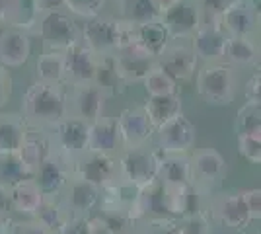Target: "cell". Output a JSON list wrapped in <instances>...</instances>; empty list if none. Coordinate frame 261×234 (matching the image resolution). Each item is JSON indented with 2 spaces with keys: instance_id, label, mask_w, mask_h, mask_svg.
Instances as JSON below:
<instances>
[{
  "instance_id": "6da1fadb",
  "label": "cell",
  "mask_w": 261,
  "mask_h": 234,
  "mask_svg": "<svg viewBox=\"0 0 261 234\" xmlns=\"http://www.w3.org/2000/svg\"><path fill=\"white\" fill-rule=\"evenodd\" d=\"M22 112L25 125L49 131L68 115L65 90L61 88V84L35 82L23 96Z\"/></svg>"
},
{
  "instance_id": "7a4b0ae2",
  "label": "cell",
  "mask_w": 261,
  "mask_h": 234,
  "mask_svg": "<svg viewBox=\"0 0 261 234\" xmlns=\"http://www.w3.org/2000/svg\"><path fill=\"white\" fill-rule=\"evenodd\" d=\"M195 86L199 98L208 106H230L238 90L236 68L224 61L203 63L197 70Z\"/></svg>"
},
{
  "instance_id": "3957f363",
  "label": "cell",
  "mask_w": 261,
  "mask_h": 234,
  "mask_svg": "<svg viewBox=\"0 0 261 234\" xmlns=\"http://www.w3.org/2000/svg\"><path fill=\"white\" fill-rule=\"evenodd\" d=\"M158 168L160 156L146 145L125 148L117 162V179L135 190L148 188L158 181Z\"/></svg>"
},
{
  "instance_id": "277c9868",
  "label": "cell",
  "mask_w": 261,
  "mask_h": 234,
  "mask_svg": "<svg viewBox=\"0 0 261 234\" xmlns=\"http://www.w3.org/2000/svg\"><path fill=\"white\" fill-rule=\"evenodd\" d=\"M33 30L43 41L45 51L65 53L80 41V28L66 10L41 12Z\"/></svg>"
},
{
  "instance_id": "5b68a950",
  "label": "cell",
  "mask_w": 261,
  "mask_h": 234,
  "mask_svg": "<svg viewBox=\"0 0 261 234\" xmlns=\"http://www.w3.org/2000/svg\"><path fill=\"white\" fill-rule=\"evenodd\" d=\"M123 18L109 14H98L84 20L80 28V41L88 45L96 55H111L123 43Z\"/></svg>"
},
{
  "instance_id": "8992f818",
  "label": "cell",
  "mask_w": 261,
  "mask_h": 234,
  "mask_svg": "<svg viewBox=\"0 0 261 234\" xmlns=\"http://www.w3.org/2000/svg\"><path fill=\"white\" fill-rule=\"evenodd\" d=\"M49 135H51L49 141L51 148L72 162L88 150L90 123L82 121L74 115H66L65 119H61L55 127L49 129Z\"/></svg>"
},
{
  "instance_id": "52a82bcc",
  "label": "cell",
  "mask_w": 261,
  "mask_h": 234,
  "mask_svg": "<svg viewBox=\"0 0 261 234\" xmlns=\"http://www.w3.org/2000/svg\"><path fill=\"white\" fill-rule=\"evenodd\" d=\"M228 34L222 30L218 18L203 16V22L197 28L191 37V49L195 53L199 63H218L224 59V47H226Z\"/></svg>"
},
{
  "instance_id": "ba28073f",
  "label": "cell",
  "mask_w": 261,
  "mask_h": 234,
  "mask_svg": "<svg viewBox=\"0 0 261 234\" xmlns=\"http://www.w3.org/2000/svg\"><path fill=\"white\" fill-rule=\"evenodd\" d=\"M72 168H74L72 176L84 179L99 190L117 181V162L113 160V156L106 152L86 150L76 160H72Z\"/></svg>"
},
{
  "instance_id": "9c48e42d",
  "label": "cell",
  "mask_w": 261,
  "mask_h": 234,
  "mask_svg": "<svg viewBox=\"0 0 261 234\" xmlns=\"http://www.w3.org/2000/svg\"><path fill=\"white\" fill-rule=\"evenodd\" d=\"M154 133L158 148L164 154H187L189 148L195 145V125L184 113H177L172 119L158 125Z\"/></svg>"
},
{
  "instance_id": "30bf717a",
  "label": "cell",
  "mask_w": 261,
  "mask_h": 234,
  "mask_svg": "<svg viewBox=\"0 0 261 234\" xmlns=\"http://www.w3.org/2000/svg\"><path fill=\"white\" fill-rule=\"evenodd\" d=\"M160 22L172 39H189L203 22V12L195 0H175L160 14Z\"/></svg>"
},
{
  "instance_id": "8fae6325",
  "label": "cell",
  "mask_w": 261,
  "mask_h": 234,
  "mask_svg": "<svg viewBox=\"0 0 261 234\" xmlns=\"http://www.w3.org/2000/svg\"><path fill=\"white\" fill-rule=\"evenodd\" d=\"M108 94L99 88L96 82L86 84H74L70 86V94L66 96L68 115H74L86 123L96 121L103 115Z\"/></svg>"
},
{
  "instance_id": "7c38bea8",
  "label": "cell",
  "mask_w": 261,
  "mask_h": 234,
  "mask_svg": "<svg viewBox=\"0 0 261 234\" xmlns=\"http://www.w3.org/2000/svg\"><path fill=\"white\" fill-rule=\"evenodd\" d=\"M72 162L66 156L59 154L57 150H49V154L39 162V166L35 168L32 178L39 186V190L43 191V195H57L65 190L66 181L70 179L72 172Z\"/></svg>"
},
{
  "instance_id": "4fadbf2b",
  "label": "cell",
  "mask_w": 261,
  "mask_h": 234,
  "mask_svg": "<svg viewBox=\"0 0 261 234\" xmlns=\"http://www.w3.org/2000/svg\"><path fill=\"white\" fill-rule=\"evenodd\" d=\"M197 57L191 45L184 43V39H172L162 49V53L156 57V65L168 72L175 82H185L195 74Z\"/></svg>"
},
{
  "instance_id": "5bb4252c",
  "label": "cell",
  "mask_w": 261,
  "mask_h": 234,
  "mask_svg": "<svg viewBox=\"0 0 261 234\" xmlns=\"http://www.w3.org/2000/svg\"><path fill=\"white\" fill-rule=\"evenodd\" d=\"M113 55V63L117 68V74L125 84H137L142 82L144 76L156 67V57L146 53L142 47L137 43L125 45L117 49Z\"/></svg>"
},
{
  "instance_id": "9a60e30c",
  "label": "cell",
  "mask_w": 261,
  "mask_h": 234,
  "mask_svg": "<svg viewBox=\"0 0 261 234\" xmlns=\"http://www.w3.org/2000/svg\"><path fill=\"white\" fill-rule=\"evenodd\" d=\"M218 22L228 35L255 37L259 32V6L253 0H234L218 16Z\"/></svg>"
},
{
  "instance_id": "2e32d148",
  "label": "cell",
  "mask_w": 261,
  "mask_h": 234,
  "mask_svg": "<svg viewBox=\"0 0 261 234\" xmlns=\"http://www.w3.org/2000/svg\"><path fill=\"white\" fill-rule=\"evenodd\" d=\"M117 127H119L123 148H135V146L146 145L154 135V129H156L142 106L125 110L117 117Z\"/></svg>"
},
{
  "instance_id": "e0dca14e",
  "label": "cell",
  "mask_w": 261,
  "mask_h": 234,
  "mask_svg": "<svg viewBox=\"0 0 261 234\" xmlns=\"http://www.w3.org/2000/svg\"><path fill=\"white\" fill-rule=\"evenodd\" d=\"M98 57L88 45L82 41L74 43L68 51H65V65H66V76L65 82L68 86L74 84H86L94 82L96 68H98Z\"/></svg>"
},
{
  "instance_id": "ac0fdd59",
  "label": "cell",
  "mask_w": 261,
  "mask_h": 234,
  "mask_svg": "<svg viewBox=\"0 0 261 234\" xmlns=\"http://www.w3.org/2000/svg\"><path fill=\"white\" fill-rule=\"evenodd\" d=\"M63 191H65V195H63L61 203L65 205L68 217H88L90 211L101 199V190L99 188L76 178V176H70Z\"/></svg>"
},
{
  "instance_id": "d6986e66",
  "label": "cell",
  "mask_w": 261,
  "mask_h": 234,
  "mask_svg": "<svg viewBox=\"0 0 261 234\" xmlns=\"http://www.w3.org/2000/svg\"><path fill=\"white\" fill-rule=\"evenodd\" d=\"M30 55H32L30 32L18 30V28H4L0 32V65L2 67H23Z\"/></svg>"
},
{
  "instance_id": "ffe728a7",
  "label": "cell",
  "mask_w": 261,
  "mask_h": 234,
  "mask_svg": "<svg viewBox=\"0 0 261 234\" xmlns=\"http://www.w3.org/2000/svg\"><path fill=\"white\" fill-rule=\"evenodd\" d=\"M226 172V162L220 152L205 148L189 158V184L193 186H211L217 184Z\"/></svg>"
},
{
  "instance_id": "44dd1931",
  "label": "cell",
  "mask_w": 261,
  "mask_h": 234,
  "mask_svg": "<svg viewBox=\"0 0 261 234\" xmlns=\"http://www.w3.org/2000/svg\"><path fill=\"white\" fill-rule=\"evenodd\" d=\"M193 184H162L160 181V201L166 217L179 219L193 211Z\"/></svg>"
},
{
  "instance_id": "7402d4cb",
  "label": "cell",
  "mask_w": 261,
  "mask_h": 234,
  "mask_svg": "<svg viewBox=\"0 0 261 234\" xmlns=\"http://www.w3.org/2000/svg\"><path fill=\"white\" fill-rule=\"evenodd\" d=\"M121 146V135L117 127V119L111 117H98L90 123V139H88V150L113 154Z\"/></svg>"
},
{
  "instance_id": "603a6c76",
  "label": "cell",
  "mask_w": 261,
  "mask_h": 234,
  "mask_svg": "<svg viewBox=\"0 0 261 234\" xmlns=\"http://www.w3.org/2000/svg\"><path fill=\"white\" fill-rule=\"evenodd\" d=\"M222 61L234 68L253 67L259 63V43L248 35H228Z\"/></svg>"
},
{
  "instance_id": "cb8c5ba5",
  "label": "cell",
  "mask_w": 261,
  "mask_h": 234,
  "mask_svg": "<svg viewBox=\"0 0 261 234\" xmlns=\"http://www.w3.org/2000/svg\"><path fill=\"white\" fill-rule=\"evenodd\" d=\"M39 14L41 10L37 0H4V12L0 23H6L8 28L33 32Z\"/></svg>"
},
{
  "instance_id": "d4e9b609",
  "label": "cell",
  "mask_w": 261,
  "mask_h": 234,
  "mask_svg": "<svg viewBox=\"0 0 261 234\" xmlns=\"http://www.w3.org/2000/svg\"><path fill=\"white\" fill-rule=\"evenodd\" d=\"M10 190V209H14L20 215H32L39 209L43 201V191L35 184L33 178H25L18 184L8 188Z\"/></svg>"
},
{
  "instance_id": "484cf974",
  "label": "cell",
  "mask_w": 261,
  "mask_h": 234,
  "mask_svg": "<svg viewBox=\"0 0 261 234\" xmlns=\"http://www.w3.org/2000/svg\"><path fill=\"white\" fill-rule=\"evenodd\" d=\"M170 41H172V37H170L168 30L164 28V23L160 20L135 25V43L142 47L146 53H150L152 57L160 55L162 49Z\"/></svg>"
},
{
  "instance_id": "4316f807",
  "label": "cell",
  "mask_w": 261,
  "mask_h": 234,
  "mask_svg": "<svg viewBox=\"0 0 261 234\" xmlns=\"http://www.w3.org/2000/svg\"><path fill=\"white\" fill-rule=\"evenodd\" d=\"M217 215L220 223L226 224L228 228H244L250 223L248 209L244 205L242 193H228L222 195L217 203Z\"/></svg>"
},
{
  "instance_id": "83f0119b",
  "label": "cell",
  "mask_w": 261,
  "mask_h": 234,
  "mask_svg": "<svg viewBox=\"0 0 261 234\" xmlns=\"http://www.w3.org/2000/svg\"><path fill=\"white\" fill-rule=\"evenodd\" d=\"M28 135L23 117L16 113H0V150H20Z\"/></svg>"
},
{
  "instance_id": "f1b7e54d",
  "label": "cell",
  "mask_w": 261,
  "mask_h": 234,
  "mask_svg": "<svg viewBox=\"0 0 261 234\" xmlns=\"http://www.w3.org/2000/svg\"><path fill=\"white\" fill-rule=\"evenodd\" d=\"M35 76H37V82L63 84L66 76L65 53H59V51L41 53L37 57V63H35Z\"/></svg>"
},
{
  "instance_id": "f546056e",
  "label": "cell",
  "mask_w": 261,
  "mask_h": 234,
  "mask_svg": "<svg viewBox=\"0 0 261 234\" xmlns=\"http://www.w3.org/2000/svg\"><path fill=\"white\" fill-rule=\"evenodd\" d=\"M144 112L150 117L154 127L162 125L164 121L172 119L174 115L181 113V98L179 94H168V96H148L144 101Z\"/></svg>"
},
{
  "instance_id": "4dcf8cb0",
  "label": "cell",
  "mask_w": 261,
  "mask_h": 234,
  "mask_svg": "<svg viewBox=\"0 0 261 234\" xmlns=\"http://www.w3.org/2000/svg\"><path fill=\"white\" fill-rule=\"evenodd\" d=\"M158 181L162 184H189V156L164 154L158 168Z\"/></svg>"
},
{
  "instance_id": "1f68e13d",
  "label": "cell",
  "mask_w": 261,
  "mask_h": 234,
  "mask_svg": "<svg viewBox=\"0 0 261 234\" xmlns=\"http://www.w3.org/2000/svg\"><path fill=\"white\" fill-rule=\"evenodd\" d=\"M25 178H32V172L23 164L18 150H0V184L10 188Z\"/></svg>"
},
{
  "instance_id": "d6a6232c",
  "label": "cell",
  "mask_w": 261,
  "mask_h": 234,
  "mask_svg": "<svg viewBox=\"0 0 261 234\" xmlns=\"http://www.w3.org/2000/svg\"><path fill=\"white\" fill-rule=\"evenodd\" d=\"M117 6L121 8L119 18L130 22L133 25L160 20V10L156 8L152 0H123Z\"/></svg>"
},
{
  "instance_id": "836d02e7",
  "label": "cell",
  "mask_w": 261,
  "mask_h": 234,
  "mask_svg": "<svg viewBox=\"0 0 261 234\" xmlns=\"http://www.w3.org/2000/svg\"><path fill=\"white\" fill-rule=\"evenodd\" d=\"M94 82L108 94V98L113 96V94L123 92L125 86H127V84L121 80L119 74H117V68H115V63H113V55L98 57V68H96Z\"/></svg>"
},
{
  "instance_id": "e575fe53",
  "label": "cell",
  "mask_w": 261,
  "mask_h": 234,
  "mask_svg": "<svg viewBox=\"0 0 261 234\" xmlns=\"http://www.w3.org/2000/svg\"><path fill=\"white\" fill-rule=\"evenodd\" d=\"M33 217H35V221L43 224L47 230H51L55 234L59 232V228L68 219V213H66L63 203H57L53 199V195H45L39 209L33 213Z\"/></svg>"
},
{
  "instance_id": "d590c367",
  "label": "cell",
  "mask_w": 261,
  "mask_h": 234,
  "mask_svg": "<svg viewBox=\"0 0 261 234\" xmlns=\"http://www.w3.org/2000/svg\"><path fill=\"white\" fill-rule=\"evenodd\" d=\"M49 150H51L49 141L39 139V137H30V135H28L25 141H23V145L20 146V150H18V154L22 156L23 164L30 168V172H32V176H33L35 168L39 166V162L49 154Z\"/></svg>"
},
{
  "instance_id": "8d00e7d4",
  "label": "cell",
  "mask_w": 261,
  "mask_h": 234,
  "mask_svg": "<svg viewBox=\"0 0 261 234\" xmlns=\"http://www.w3.org/2000/svg\"><path fill=\"white\" fill-rule=\"evenodd\" d=\"M142 84H144V90L148 96H168V94L177 92V82L168 72H164L158 65L144 76Z\"/></svg>"
},
{
  "instance_id": "74e56055",
  "label": "cell",
  "mask_w": 261,
  "mask_h": 234,
  "mask_svg": "<svg viewBox=\"0 0 261 234\" xmlns=\"http://www.w3.org/2000/svg\"><path fill=\"white\" fill-rule=\"evenodd\" d=\"M236 133L238 135H261V110L259 103L246 101L236 117Z\"/></svg>"
},
{
  "instance_id": "f35d334b",
  "label": "cell",
  "mask_w": 261,
  "mask_h": 234,
  "mask_svg": "<svg viewBox=\"0 0 261 234\" xmlns=\"http://www.w3.org/2000/svg\"><path fill=\"white\" fill-rule=\"evenodd\" d=\"M106 4H108V0H65V10L70 16L88 20V18L101 14Z\"/></svg>"
},
{
  "instance_id": "ab89813d",
  "label": "cell",
  "mask_w": 261,
  "mask_h": 234,
  "mask_svg": "<svg viewBox=\"0 0 261 234\" xmlns=\"http://www.w3.org/2000/svg\"><path fill=\"white\" fill-rule=\"evenodd\" d=\"M139 234H179V226L174 217H150L142 221Z\"/></svg>"
},
{
  "instance_id": "60d3db41",
  "label": "cell",
  "mask_w": 261,
  "mask_h": 234,
  "mask_svg": "<svg viewBox=\"0 0 261 234\" xmlns=\"http://www.w3.org/2000/svg\"><path fill=\"white\" fill-rule=\"evenodd\" d=\"M238 150L251 164L261 162V135H238Z\"/></svg>"
},
{
  "instance_id": "b9f144b4",
  "label": "cell",
  "mask_w": 261,
  "mask_h": 234,
  "mask_svg": "<svg viewBox=\"0 0 261 234\" xmlns=\"http://www.w3.org/2000/svg\"><path fill=\"white\" fill-rule=\"evenodd\" d=\"M177 221L179 234H208V224L201 213H187Z\"/></svg>"
},
{
  "instance_id": "7bdbcfd3",
  "label": "cell",
  "mask_w": 261,
  "mask_h": 234,
  "mask_svg": "<svg viewBox=\"0 0 261 234\" xmlns=\"http://www.w3.org/2000/svg\"><path fill=\"white\" fill-rule=\"evenodd\" d=\"M242 199L248 209L250 221H259L261 217V191L259 190H248L242 191Z\"/></svg>"
},
{
  "instance_id": "ee69618b",
  "label": "cell",
  "mask_w": 261,
  "mask_h": 234,
  "mask_svg": "<svg viewBox=\"0 0 261 234\" xmlns=\"http://www.w3.org/2000/svg\"><path fill=\"white\" fill-rule=\"evenodd\" d=\"M199 8L203 12V16H211V18H218L222 12L228 8L234 0H195Z\"/></svg>"
},
{
  "instance_id": "f6af8a7d",
  "label": "cell",
  "mask_w": 261,
  "mask_h": 234,
  "mask_svg": "<svg viewBox=\"0 0 261 234\" xmlns=\"http://www.w3.org/2000/svg\"><path fill=\"white\" fill-rule=\"evenodd\" d=\"M8 234H53L51 230H47L43 224L39 221H22V223H16L10 228Z\"/></svg>"
},
{
  "instance_id": "bcb514c9",
  "label": "cell",
  "mask_w": 261,
  "mask_h": 234,
  "mask_svg": "<svg viewBox=\"0 0 261 234\" xmlns=\"http://www.w3.org/2000/svg\"><path fill=\"white\" fill-rule=\"evenodd\" d=\"M59 234H88L86 217H68L59 228Z\"/></svg>"
},
{
  "instance_id": "7dc6e473",
  "label": "cell",
  "mask_w": 261,
  "mask_h": 234,
  "mask_svg": "<svg viewBox=\"0 0 261 234\" xmlns=\"http://www.w3.org/2000/svg\"><path fill=\"white\" fill-rule=\"evenodd\" d=\"M12 96V76L6 68L0 65V108H4Z\"/></svg>"
},
{
  "instance_id": "c3c4849f",
  "label": "cell",
  "mask_w": 261,
  "mask_h": 234,
  "mask_svg": "<svg viewBox=\"0 0 261 234\" xmlns=\"http://www.w3.org/2000/svg\"><path fill=\"white\" fill-rule=\"evenodd\" d=\"M244 94H246V101L259 103V100H261V76H259V72H257V74H253V76L248 80Z\"/></svg>"
},
{
  "instance_id": "681fc988",
  "label": "cell",
  "mask_w": 261,
  "mask_h": 234,
  "mask_svg": "<svg viewBox=\"0 0 261 234\" xmlns=\"http://www.w3.org/2000/svg\"><path fill=\"white\" fill-rule=\"evenodd\" d=\"M88 224V234H115L113 228L109 226V223L99 215V217H90L86 219Z\"/></svg>"
},
{
  "instance_id": "f907efd6",
  "label": "cell",
  "mask_w": 261,
  "mask_h": 234,
  "mask_svg": "<svg viewBox=\"0 0 261 234\" xmlns=\"http://www.w3.org/2000/svg\"><path fill=\"white\" fill-rule=\"evenodd\" d=\"M39 10L49 12V10H65V0H37Z\"/></svg>"
},
{
  "instance_id": "816d5d0a",
  "label": "cell",
  "mask_w": 261,
  "mask_h": 234,
  "mask_svg": "<svg viewBox=\"0 0 261 234\" xmlns=\"http://www.w3.org/2000/svg\"><path fill=\"white\" fill-rule=\"evenodd\" d=\"M10 209V190L0 184V215H6Z\"/></svg>"
},
{
  "instance_id": "f5cc1de1",
  "label": "cell",
  "mask_w": 261,
  "mask_h": 234,
  "mask_svg": "<svg viewBox=\"0 0 261 234\" xmlns=\"http://www.w3.org/2000/svg\"><path fill=\"white\" fill-rule=\"evenodd\" d=\"M152 2L156 4V8L160 10V14H162V12L166 10L168 6H172V4H174L175 0H152Z\"/></svg>"
},
{
  "instance_id": "db71d44e",
  "label": "cell",
  "mask_w": 261,
  "mask_h": 234,
  "mask_svg": "<svg viewBox=\"0 0 261 234\" xmlns=\"http://www.w3.org/2000/svg\"><path fill=\"white\" fill-rule=\"evenodd\" d=\"M2 12H4V0H0V20H2Z\"/></svg>"
},
{
  "instance_id": "11a10c76",
  "label": "cell",
  "mask_w": 261,
  "mask_h": 234,
  "mask_svg": "<svg viewBox=\"0 0 261 234\" xmlns=\"http://www.w3.org/2000/svg\"><path fill=\"white\" fill-rule=\"evenodd\" d=\"M108 2H113V4H119V2H123V0H108Z\"/></svg>"
},
{
  "instance_id": "9f6ffc18",
  "label": "cell",
  "mask_w": 261,
  "mask_h": 234,
  "mask_svg": "<svg viewBox=\"0 0 261 234\" xmlns=\"http://www.w3.org/2000/svg\"><path fill=\"white\" fill-rule=\"evenodd\" d=\"M2 217H4V215H0V226H2Z\"/></svg>"
}]
</instances>
